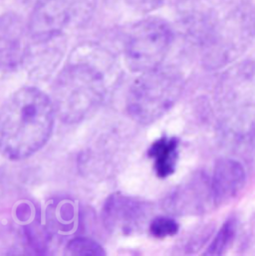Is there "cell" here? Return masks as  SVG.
I'll use <instances>...</instances> for the list:
<instances>
[{"label":"cell","instance_id":"6da1fadb","mask_svg":"<svg viewBox=\"0 0 255 256\" xmlns=\"http://www.w3.org/2000/svg\"><path fill=\"white\" fill-rule=\"evenodd\" d=\"M54 114L52 100L41 90L14 92L0 108V154L16 160L39 150L51 136Z\"/></svg>","mask_w":255,"mask_h":256},{"label":"cell","instance_id":"7a4b0ae2","mask_svg":"<svg viewBox=\"0 0 255 256\" xmlns=\"http://www.w3.org/2000/svg\"><path fill=\"white\" fill-rule=\"evenodd\" d=\"M52 95L54 110L62 121L80 122L103 101L105 81L102 71L90 62L70 63L58 75Z\"/></svg>","mask_w":255,"mask_h":256},{"label":"cell","instance_id":"3957f363","mask_svg":"<svg viewBox=\"0 0 255 256\" xmlns=\"http://www.w3.org/2000/svg\"><path fill=\"white\" fill-rule=\"evenodd\" d=\"M182 90V78L176 71L158 67L144 72L130 89L128 114L140 124L154 123L172 108Z\"/></svg>","mask_w":255,"mask_h":256},{"label":"cell","instance_id":"277c9868","mask_svg":"<svg viewBox=\"0 0 255 256\" xmlns=\"http://www.w3.org/2000/svg\"><path fill=\"white\" fill-rule=\"evenodd\" d=\"M170 24L158 17L136 22L130 29L125 42L128 66L136 72H148L160 67L172 42Z\"/></svg>","mask_w":255,"mask_h":256},{"label":"cell","instance_id":"5b68a950","mask_svg":"<svg viewBox=\"0 0 255 256\" xmlns=\"http://www.w3.org/2000/svg\"><path fill=\"white\" fill-rule=\"evenodd\" d=\"M95 0H37L27 24L28 33L38 42L58 37L72 22L90 15Z\"/></svg>","mask_w":255,"mask_h":256},{"label":"cell","instance_id":"8992f818","mask_svg":"<svg viewBox=\"0 0 255 256\" xmlns=\"http://www.w3.org/2000/svg\"><path fill=\"white\" fill-rule=\"evenodd\" d=\"M214 206L212 182L202 172L192 174L168 198L166 208L180 216H200Z\"/></svg>","mask_w":255,"mask_h":256},{"label":"cell","instance_id":"52a82bcc","mask_svg":"<svg viewBox=\"0 0 255 256\" xmlns=\"http://www.w3.org/2000/svg\"><path fill=\"white\" fill-rule=\"evenodd\" d=\"M25 27L20 17L14 13L0 16V68L18 65L26 54Z\"/></svg>","mask_w":255,"mask_h":256},{"label":"cell","instance_id":"ba28073f","mask_svg":"<svg viewBox=\"0 0 255 256\" xmlns=\"http://www.w3.org/2000/svg\"><path fill=\"white\" fill-rule=\"evenodd\" d=\"M246 178L244 168L240 162L234 158L220 160L210 180L214 206L226 204L236 198L244 186Z\"/></svg>","mask_w":255,"mask_h":256},{"label":"cell","instance_id":"9c48e42d","mask_svg":"<svg viewBox=\"0 0 255 256\" xmlns=\"http://www.w3.org/2000/svg\"><path fill=\"white\" fill-rule=\"evenodd\" d=\"M146 206L130 198L115 196L106 206L107 224L122 232H134L146 218Z\"/></svg>","mask_w":255,"mask_h":256},{"label":"cell","instance_id":"30bf717a","mask_svg":"<svg viewBox=\"0 0 255 256\" xmlns=\"http://www.w3.org/2000/svg\"><path fill=\"white\" fill-rule=\"evenodd\" d=\"M148 154L154 160V168L158 178L172 176L178 158V140L174 136H162L152 144Z\"/></svg>","mask_w":255,"mask_h":256},{"label":"cell","instance_id":"8fae6325","mask_svg":"<svg viewBox=\"0 0 255 256\" xmlns=\"http://www.w3.org/2000/svg\"><path fill=\"white\" fill-rule=\"evenodd\" d=\"M238 232V220L230 216L220 228L216 238L206 250V256H222L232 246Z\"/></svg>","mask_w":255,"mask_h":256},{"label":"cell","instance_id":"7c38bea8","mask_svg":"<svg viewBox=\"0 0 255 256\" xmlns=\"http://www.w3.org/2000/svg\"><path fill=\"white\" fill-rule=\"evenodd\" d=\"M67 254L71 256H104L102 246L89 238H74L67 246Z\"/></svg>","mask_w":255,"mask_h":256},{"label":"cell","instance_id":"4fadbf2b","mask_svg":"<svg viewBox=\"0 0 255 256\" xmlns=\"http://www.w3.org/2000/svg\"><path fill=\"white\" fill-rule=\"evenodd\" d=\"M178 228L180 226L178 222L174 218L166 216L156 218L150 224V234L152 236L160 240L176 234Z\"/></svg>","mask_w":255,"mask_h":256},{"label":"cell","instance_id":"5bb4252c","mask_svg":"<svg viewBox=\"0 0 255 256\" xmlns=\"http://www.w3.org/2000/svg\"><path fill=\"white\" fill-rule=\"evenodd\" d=\"M166 0H127L128 3L134 9L140 12H148L158 8Z\"/></svg>","mask_w":255,"mask_h":256},{"label":"cell","instance_id":"9a60e30c","mask_svg":"<svg viewBox=\"0 0 255 256\" xmlns=\"http://www.w3.org/2000/svg\"><path fill=\"white\" fill-rule=\"evenodd\" d=\"M24 1H30V0H24Z\"/></svg>","mask_w":255,"mask_h":256}]
</instances>
